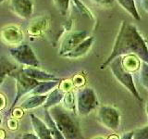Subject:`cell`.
<instances>
[{"instance_id":"1","label":"cell","mask_w":148,"mask_h":139,"mask_svg":"<svg viewBox=\"0 0 148 139\" xmlns=\"http://www.w3.org/2000/svg\"><path fill=\"white\" fill-rule=\"evenodd\" d=\"M127 55H135L142 61L148 63V47L145 40L135 26L127 21H123L120 24L111 53L104 63L100 65V69H106L114 58Z\"/></svg>"},{"instance_id":"2","label":"cell","mask_w":148,"mask_h":139,"mask_svg":"<svg viewBox=\"0 0 148 139\" xmlns=\"http://www.w3.org/2000/svg\"><path fill=\"white\" fill-rule=\"evenodd\" d=\"M49 114L57 127L66 139H84L82 133L81 124L77 118V113L65 109L62 105L52 107Z\"/></svg>"},{"instance_id":"3","label":"cell","mask_w":148,"mask_h":139,"mask_svg":"<svg viewBox=\"0 0 148 139\" xmlns=\"http://www.w3.org/2000/svg\"><path fill=\"white\" fill-rule=\"evenodd\" d=\"M108 67L110 69L113 76L117 79L120 85H122L125 88H126V89L131 93L138 101L142 102L143 98L141 97L140 94H139L138 89L135 86V83L133 82L132 72L127 71L123 66L122 57H118V58H114L112 61L108 64Z\"/></svg>"},{"instance_id":"4","label":"cell","mask_w":148,"mask_h":139,"mask_svg":"<svg viewBox=\"0 0 148 139\" xmlns=\"http://www.w3.org/2000/svg\"><path fill=\"white\" fill-rule=\"evenodd\" d=\"M99 105L95 90L91 87L81 88L76 94V110L81 116L89 115Z\"/></svg>"},{"instance_id":"5","label":"cell","mask_w":148,"mask_h":139,"mask_svg":"<svg viewBox=\"0 0 148 139\" xmlns=\"http://www.w3.org/2000/svg\"><path fill=\"white\" fill-rule=\"evenodd\" d=\"M9 54L16 60L17 62L26 67H38L40 66V61L37 58L34 49L31 46L25 44H18L8 49Z\"/></svg>"},{"instance_id":"6","label":"cell","mask_w":148,"mask_h":139,"mask_svg":"<svg viewBox=\"0 0 148 139\" xmlns=\"http://www.w3.org/2000/svg\"><path fill=\"white\" fill-rule=\"evenodd\" d=\"M99 122L110 131H117L120 125V113L112 106L103 105L97 111Z\"/></svg>"},{"instance_id":"7","label":"cell","mask_w":148,"mask_h":139,"mask_svg":"<svg viewBox=\"0 0 148 139\" xmlns=\"http://www.w3.org/2000/svg\"><path fill=\"white\" fill-rule=\"evenodd\" d=\"M16 88H17V94L15 98L13 100V103L10 107V110L15 107L18 102L20 101V99L21 98L22 96H24L25 95L29 94L32 91V89L38 85L40 82H37L34 79H32L31 77L25 75L21 71L18 72L16 76Z\"/></svg>"},{"instance_id":"8","label":"cell","mask_w":148,"mask_h":139,"mask_svg":"<svg viewBox=\"0 0 148 139\" xmlns=\"http://www.w3.org/2000/svg\"><path fill=\"white\" fill-rule=\"evenodd\" d=\"M89 36V32L84 30H77L71 31L67 32L61 41V44L59 46L58 55L63 57L65 54L71 51L75 46H77L82 41Z\"/></svg>"},{"instance_id":"9","label":"cell","mask_w":148,"mask_h":139,"mask_svg":"<svg viewBox=\"0 0 148 139\" xmlns=\"http://www.w3.org/2000/svg\"><path fill=\"white\" fill-rule=\"evenodd\" d=\"M11 8L14 13L21 19H30L34 11L32 0H10Z\"/></svg>"},{"instance_id":"10","label":"cell","mask_w":148,"mask_h":139,"mask_svg":"<svg viewBox=\"0 0 148 139\" xmlns=\"http://www.w3.org/2000/svg\"><path fill=\"white\" fill-rule=\"evenodd\" d=\"M95 42V37L94 36H88L83 41H82L77 46H75L71 51H69V53L65 54L63 58H69V59H77L83 57L84 55L88 53L92 47V44Z\"/></svg>"},{"instance_id":"11","label":"cell","mask_w":148,"mask_h":139,"mask_svg":"<svg viewBox=\"0 0 148 139\" xmlns=\"http://www.w3.org/2000/svg\"><path fill=\"white\" fill-rule=\"evenodd\" d=\"M21 72L25 75L31 77L32 79L37 82H46V81H59L60 79L58 78L52 73L46 72L42 71L38 67H25L21 70Z\"/></svg>"},{"instance_id":"12","label":"cell","mask_w":148,"mask_h":139,"mask_svg":"<svg viewBox=\"0 0 148 139\" xmlns=\"http://www.w3.org/2000/svg\"><path fill=\"white\" fill-rule=\"evenodd\" d=\"M29 116H30L32 129H34V133L40 139H53L52 134L50 133V130L44 120H42L34 113H31Z\"/></svg>"},{"instance_id":"13","label":"cell","mask_w":148,"mask_h":139,"mask_svg":"<svg viewBox=\"0 0 148 139\" xmlns=\"http://www.w3.org/2000/svg\"><path fill=\"white\" fill-rule=\"evenodd\" d=\"M2 39L9 45H18L22 40L21 31L18 27L9 26L5 28L1 32Z\"/></svg>"},{"instance_id":"14","label":"cell","mask_w":148,"mask_h":139,"mask_svg":"<svg viewBox=\"0 0 148 139\" xmlns=\"http://www.w3.org/2000/svg\"><path fill=\"white\" fill-rule=\"evenodd\" d=\"M47 95H32L30 94L26 98L21 102V109L24 110L34 109L38 107L43 106L46 100Z\"/></svg>"},{"instance_id":"15","label":"cell","mask_w":148,"mask_h":139,"mask_svg":"<svg viewBox=\"0 0 148 139\" xmlns=\"http://www.w3.org/2000/svg\"><path fill=\"white\" fill-rule=\"evenodd\" d=\"M64 95H65V92L61 89V88L56 87L55 89H53L51 92H49L47 94L46 100L43 105L44 109H49L54 106L59 105L62 102Z\"/></svg>"},{"instance_id":"16","label":"cell","mask_w":148,"mask_h":139,"mask_svg":"<svg viewBox=\"0 0 148 139\" xmlns=\"http://www.w3.org/2000/svg\"><path fill=\"white\" fill-rule=\"evenodd\" d=\"M59 81H46V82H40L32 91L30 93L32 95H47L49 92L58 85Z\"/></svg>"},{"instance_id":"17","label":"cell","mask_w":148,"mask_h":139,"mask_svg":"<svg viewBox=\"0 0 148 139\" xmlns=\"http://www.w3.org/2000/svg\"><path fill=\"white\" fill-rule=\"evenodd\" d=\"M119 6L124 8L130 15H131L135 21H141V16L138 12L136 8L135 1L134 0H117Z\"/></svg>"},{"instance_id":"18","label":"cell","mask_w":148,"mask_h":139,"mask_svg":"<svg viewBox=\"0 0 148 139\" xmlns=\"http://www.w3.org/2000/svg\"><path fill=\"white\" fill-rule=\"evenodd\" d=\"M45 122L48 126L50 133L53 136V139H66L62 134V133L59 131V129L57 127V125H56L52 117L49 114L48 109H45Z\"/></svg>"},{"instance_id":"19","label":"cell","mask_w":148,"mask_h":139,"mask_svg":"<svg viewBox=\"0 0 148 139\" xmlns=\"http://www.w3.org/2000/svg\"><path fill=\"white\" fill-rule=\"evenodd\" d=\"M139 58L136 57L135 55H127L122 57V63L124 68L129 71L130 72H136L140 68V60L138 59Z\"/></svg>"},{"instance_id":"20","label":"cell","mask_w":148,"mask_h":139,"mask_svg":"<svg viewBox=\"0 0 148 139\" xmlns=\"http://www.w3.org/2000/svg\"><path fill=\"white\" fill-rule=\"evenodd\" d=\"M62 106L65 109L77 113L76 110V95L71 90L65 92L64 97L62 99Z\"/></svg>"},{"instance_id":"21","label":"cell","mask_w":148,"mask_h":139,"mask_svg":"<svg viewBox=\"0 0 148 139\" xmlns=\"http://www.w3.org/2000/svg\"><path fill=\"white\" fill-rule=\"evenodd\" d=\"M139 82L143 88L148 90V63L142 61L139 68Z\"/></svg>"},{"instance_id":"22","label":"cell","mask_w":148,"mask_h":139,"mask_svg":"<svg viewBox=\"0 0 148 139\" xmlns=\"http://www.w3.org/2000/svg\"><path fill=\"white\" fill-rule=\"evenodd\" d=\"M71 1L74 4V6H75V8L77 9L79 14H81L82 16H85L89 19H92V20L94 19V16H92V12L88 9V8L84 4L80 1V0H71Z\"/></svg>"},{"instance_id":"23","label":"cell","mask_w":148,"mask_h":139,"mask_svg":"<svg viewBox=\"0 0 148 139\" xmlns=\"http://www.w3.org/2000/svg\"><path fill=\"white\" fill-rule=\"evenodd\" d=\"M54 4L60 15L66 16L69 11V2L71 0H53Z\"/></svg>"},{"instance_id":"24","label":"cell","mask_w":148,"mask_h":139,"mask_svg":"<svg viewBox=\"0 0 148 139\" xmlns=\"http://www.w3.org/2000/svg\"><path fill=\"white\" fill-rule=\"evenodd\" d=\"M132 139H148V125L133 131Z\"/></svg>"},{"instance_id":"25","label":"cell","mask_w":148,"mask_h":139,"mask_svg":"<svg viewBox=\"0 0 148 139\" xmlns=\"http://www.w3.org/2000/svg\"><path fill=\"white\" fill-rule=\"evenodd\" d=\"M95 4L98 5L100 7H104V8H109L114 4L115 0H92Z\"/></svg>"},{"instance_id":"26","label":"cell","mask_w":148,"mask_h":139,"mask_svg":"<svg viewBox=\"0 0 148 139\" xmlns=\"http://www.w3.org/2000/svg\"><path fill=\"white\" fill-rule=\"evenodd\" d=\"M20 139H40V138L37 136L35 133H26L24 134H22V136H21V138Z\"/></svg>"},{"instance_id":"27","label":"cell","mask_w":148,"mask_h":139,"mask_svg":"<svg viewBox=\"0 0 148 139\" xmlns=\"http://www.w3.org/2000/svg\"><path fill=\"white\" fill-rule=\"evenodd\" d=\"M140 4L143 11H145L148 14V0H141Z\"/></svg>"},{"instance_id":"28","label":"cell","mask_w":148,"mask_h":139,"mask_svg":"<svg viewBox=\"0 0 148 139\" xmlns=\"http://www.w3.org/2000/svg\"><path fill=\"white\" fill-rule=\"evenodd\" d=\"M132 134H133V131L125 133L122 134V136L120 137V139H132Z\"/></svg>"},{"instance_id":"29","label":"cell","mask_w":148,"mask_h":139,"mask_svg":"<svg viewBox=\"0 0 148 139\" xmlns=\"http://www.w3.org/2000/svg\"><path fill=\"white\" fill-rule=\"evenodd\" d=\"M5 104H6V100H5V97L3 95H0V110H1L3 108Z\"/></svg>"},{"instance_id":"30","label":"cell","mask_w":148,"mask_h":139,"mask_svg":"<svg viewBox=\"0 0 148 139\" xmlns=\"http://www.w3.org/2000/svg\"><path fill=\"white\" fill-rule=\"evenodd\" d=\"M106 139H120V137L118 136V134L113 133V134H111V136H109Z\"/></svg>"},{"instance_id":"31","label":"cell","mask_w":148,"mask_h":139,"mask_svg":"<svg viewBox=\"0 0 148 139\" xmlns=\"http://www.w3.org/2000/svg\"><path fill=\"white\" fill-rule=\"evenodd\" d=\"M145 111H146V114H147V117H148V100L146 101V105H145Z\"/></svg>"},{"instance_id":"32","label":"cell","mask_w":148,"mask_h":139,"mask_svg":"<svg viewBox=\"0 0 148 139\" xmlns=\"http://www.w3.org/2000/svg\"><path fill=\"white\" fill-rule=\"evenodd\" d=\"M92 139H106V138L102 137V136H98V137H95V138H92Z\"/></svg>"},{"instance_id":"33","label":"cell","mask_w":148,"mask_h":139,"mask_svg":"<svg viewBox=\"0 0 148 139\" xmlns=\"http://www.w3.org/2000/svg\"><path fill=\"white\" fill-rule=\"evenodd\" d=\"M21 138V136H15L14 137V139H20Z\"/></svg>"},{"instance_id":"34","label":"cell","mask_w":148,"mask_h":139,"mask_svg":"<svg viewBox=\"0 0 148 139\" xmlns=\"http://www.w3.org/2000/svg\"><path fill=\"white\" fill-rule=\"evenodd\" d=\"M4 1H6V0H0V3H2V2H4Z\"/></svg>"},{"instance_id":"35","label":"cell","mask_w":148,"mask_h":139,"mask_svg":"<svg viewBox=\"0 0 148 139\" xmlns=\"http://www.w3.org/2000/svg\"><path fill=\"white\" fill-rule=\"evenodd\" d=\"M0 122H1V120H0Z\"/></svg>"}]
</instances>
